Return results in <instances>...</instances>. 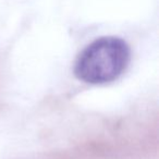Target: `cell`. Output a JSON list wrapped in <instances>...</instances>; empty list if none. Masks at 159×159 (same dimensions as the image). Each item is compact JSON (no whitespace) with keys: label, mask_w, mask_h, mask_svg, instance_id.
<instances>
[{"label":"cell","mask_w":159,"mask_h":159,"mask_svg":"<svg viewBox=\"0 0 159 159\" xmlns=\"http://www.w3.org/2000/svg\"><path fill=\"white\" fill-rule=\"evenodd\" d=\"M130 48L119 37H100L86 46L75 62L74 73L89 84L113 82L128 68Z\"/></svg>","instance_id":"obj_1"}]
</instances>
